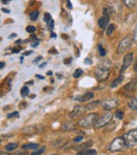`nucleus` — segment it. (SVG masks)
Returning a JSON list of instances; mask_svg holds the SVG:
<instances>
[{"label": "nucleus", "mask_w": 137, "mask_h": 155, "mask_svg": "<svg viewBox=\"0 0 137 155\" xmlns=\"http://www.w3.org/2000/svg\"><path fill=\"white\" fill-rule=\"evenodd\" d=\"M122 80H123V76H122V74H120V76H119L118 78H116L115 80H113V82L111 84V88H115V87H117L120 82H122Z\"/></svg>", "instance_id": "obj_20"}, {"label": "nucleus", "mask_w": 137, "mask_h": 155, "mask_svg": "<svg viewBox=\"0 0 137 155\" xmlns=\"http://www.w3.org/2000/svg\"><path fill=\"white\" fill-rule=\"evenodd\" d=\"M133 62V54L132 53H129L126 55V57L123 58V63H122V68H121V71H120V74H122L131 65V63Z\"/></svg>", "instance_id": "obj_11"}, {"label": "nucleus", "mask_w": 137, "mask_h": 155, "mask_svg": "<svg viewBox=\"0 0 137 155\" xmlns=\"http://www.w3.org/2000/svg\"><path fill=\"white\" fill-rule=\"evenodd\" d=\"M68 6H69V8H72V5H71V3H70V1H68Z\"/></svg>", "instance_id": "obj_42"}, {"label": "nucleus", "mask_w": 137, "mask_h": 155, "mask_svg": "<svg viewBox=\"0 0 137 155\" xmlns=\"http://www.w3.org/2000/svg\"><path fill=\"white\" fill-rule=\"evenodd\" d=\"M35 31H36V28H35V27H32V25H30V27L27 28V32L28 33H35Z\"/></svg>", "instance_id": "obj_32"}, {"label": "nucleus", "mask_w": 137, "mask_h": 155, "mask_svg": "<svg viewBox=\"0 0 137 155\" xmlns=\"http://www.w3.org/2000/svg\"><path fill=\"white\" fill-rule=\"evenodd\" d=\"M97 117H98L97 114L92 113V114H89L88 116L80 119L78 124H79V126L82 127V128H91L92 126H94V123H95V120H96Z\"/></svg>", "instance_id": "obj_6"}, {"label": "nucleus", "mask_w": 137, "mask_h": 155, "mask_svg": "<svg viewBox=\"0 0 137 155\" xmlns=\"http://www.w3.org/2000/svg\"><path fill=\"white\" fill-rule=\"evenodd\" d=\"M118 99L117 98H109V99L101 100L100 104L104 111H111L113 109H116L118 107Z\"/></svg>", "instance_id": "obj_7"}, {"label": "nucleus", "mask_w": 137, "mask_h": 155, "mask_svg": "<svg viewBox=\"0 0 137 155\" xmlns=\"http://www.w3.org/2000/svg\"><path fill=\"white\" fill-rule=\"evenodd\" d=\"M73 129H74V124L72 123H66L62 124L61 127V130L64 131H70V130H73Z\"/></svg>", "instance_id": "obj_22"}, {"label": "nucleus", "mask_w": 137, "mask_h": 155, "mask_svg": "<svg viewBox=\"0 0 137 155\" xmlns=\"http://www.w3.org/2000/svg\"><path fill=\"white\" fill-rule=\"evenodd\" d=\"M18 147V143H10L5 146V151H13Z\"/></svg>", "instance_id": "obj_21"}, {"label": "nucleus", "mask_w": 137, "mask_h": 155, "mask_svg": "<svg viewBox=\"0 0 137 155\" xmlns=\"http://www.w3.org/2000/svg\"><path fill=\"white\" fill-rule=\"evenodd\" d=\"M112 63L109 59H103L99 62L98 67L96 68V78L98 81H104L110 76V71Z\"/></svg>", "instance_id": "obj_1"}, {"label": "nucleus", "mask_w": 137, "mask_h": 155, "mask_svg": "<svg viewBox=\"0 0 137 155\" xmlns=\"http://www.w3.org/2000/svg\"><path fill=\"white\" fill-rule=\"evenodd\" d=\"M123 138H125L128 147H134L135 145H137V129H134V130L126 133L123 135Z\"/></svg>", "instance_id": "obj_5"}, {"label": "nucleus", "mask_w": 137, "mask_h": 155, "mask_svg": "<svg viewBox=\"0 0 137 155\" xmlns=\"http://www.w3.org/2000/svg\"><path fill=\"white\" fill-rule=\"evenodd\" d=\"M121 6L122 0H110V6L108 8L113 14H119L121 12Z\"/></svg>", "instance_id": "obj_9"}, {"label": "nucleus", "mask_w": 137, "mask_h": 155, "mask_svg": "<svg viewBox=\"0 0 137 155\" xmlns=\"http://www.w3.org/2000/svg\"><path fill=\"white\" fill-rule=\"evenodd\" d=\"M115 31V27L114 25H108V28H106V35H109V36H111V35L114 33Z\"/></svg>", "instance_id": "obj_25"}, {"label": "nucleus", "mask_w": 137, "mask_h": 155, "mask_svg": "<svg viewBox=\"0 0 137 155\" xmlns=\"http://www.w3.org/2000/svg\"><path fill=\"white\" fill-rule=\"evenodd\" d=\"M45 64H47V62H43L42 64L39 65V68H40V69H42V68H44V65H45Z\"/></svg>", "instance_id": "obj_41"}, {"label": "nucleus", "mask_w": 137, "mask_h": 155, "mask_svg": "<svg viewBox=\"0 0 137 155\" xmlns=\"http://www.w3.org/2000/svg\"><path fill=\"white\" fill-rule=\"evenodd\" d=\"M115 115H116V117L118 119H121L123 117V113L121 112V111H116V113H115Z\"/></svg>", "instance_id": "obj_31"}, {"label": "nucleus", "mask_w": 137, "mask_h": 155, "mask_svg": "<svg viewBox=\"0 0 137 155\" xmlns=\"http://www.w3.org/2000/svg\"><path fill=\"white\" fill-rule=\"evenodd\" d=\"M19 50H20L19 48H15V49H13V53H18Z\"/></svg>", "instance_id": "obj_38"}, {"label": "nucleus", "mask_w": 137, "mask_h": 155, "mask_svg": "<svg viewBox=\"0 0 137 155\" xmlns=\"http://www.w3.org/2000/svg\"><path fill=\"white\" fill-rule=\"evenodd\" d=\"M86 109H84L81 106H76L75 109L73 110V112L70 114V118H76V117H81L84 114Z\"/></svg>", "instance_id": "obj_13"}, {"label": "nucleus", "mask_w": 137, "mask_h": 155, "mask_svg": "<svg viewBox=\"0 0 137 155\" xmlns=\"http://www.w3.org/2000/svg\"><path fill=\"white\" fill-rule=\"evenodd\" d=\"M112 117H113V115H112V113H110V112L101 115L100 117H97L96 120H95V123H94V127L96 129L103 128V127L106 126V124L112 120Z\"/></svg>", "instance_id": "obj_3"}, {"label": "nucleus", "mask_w": 137, "mask_h": 155, "mask_svg": "<svg viewBox=\"0 0 137 155\" xmlns=\"http://www.w3.org/2000/svg\"><path fill=\"white\" fill-rule=\"evenodd\" d=\"M70 61H71V58H70V59H67V60H66V61H64V62H66V63H69Z\"/></svg>", "instance_id": "obj_45"}, {"label": "nucleus", "mask_w": 137, "mask_h": 155, "mask_svg": "<svg viewBox=\"0 0 137 155\" xmlns=\"http://www.w3.org/2000/svg\"><path fill=\"white\" fill-rule=\"evenodd\" d=\"M103 13H104V15H103V16H101L100 18H99V20H98V25L101 28V29L106 28V25L109 23V19H110V17H109V8H104Z\"/></svg>", "instance_id": "obj_12"}, {"label": "nucleus", "mask_w": 137, "mask_h": 155, "mask_svg": "<svg viewBox=\"0 0 137 155\" xmlns=\"http://www.w3.org/2000/svg\"><path fill=\"white\" fill-rule=\"evenodd\" d=\"M39 16V12L38 11H34V12H32L31 14H30V18H31V20H36L37 18H38Z\"/></svg>", "instance_id": "obj_27"}, {"label": "nucleus", "mask_w": 137, "mask_h": 155, "mask_svg": "<svg viewBox=\"0 0 137 155\" xmlns=\"http://www.w3.org/2000/svg\"><path fill=\"white\" fill-rule=\"evenodd\" d=\"M51 19H52V18H51V15H50L49 13H47H47H45V14H44V20L47 22V21L51 20Z\"/></svg>", "instance_id": "obj_34"}, {"label": "nucleus", "mask_w": 137, "mask_h": 155, "mask_svg": "<svg viewBox=\"0 0 137 155\" xmlns=\"http://www.w3.org/2000/svg\"><path fill=\"white\" fill-rule=\"evenodd\" d=\"M39 45V40H37L36 42H35V43H33V45H32V47H34V48H35V47H37V45Z\"/></svg>", "instance_id": "obj_39"}, {"label": "nucleus", "mask_w": 137, "mask_h": 155, "mask_svg": "<svg viewBox=\"0 0 137 155\" xmlns=\"http://www.w3.org/2000/svg\"><path fill=\"white\" fill-rule=\"evenodd\" d=\"M133 40L135 41V43H137V25L134 29V33H133Z\"/></svg>", "instance_id": "obj_33"}, {"label": "nucleus", "mask_w": 137, "mask_h": 155, "mask_svg": "<svg viewBox=\"0 0 137 155\" xmlns=\"http://www.w3.org/2000/svg\"><path fill=\"white\" fill-rule=\"evenodd\" d=\"M52 145H53V147H55V148H60V147H64V141L62 140V139H58V140L54 141Z\"/></svg>", "instance_id": "obj_23"}, {"label": "nucleus", "mask_w": 137, "mask_h": 155, "mask_svg": "<svg viewBox=\"0 0 137 155\" xmlns=\"http://www.w3.org/2000/svg\"><path fill=\"white\" fill-rule=\"evenodd\" d=\"M137 91V78L133 79L132 81H130L129 84H127L123 87V92L126 95H132Z\"/></svg>", "instance_id": "obj_10"}, {"label": "nucleus", "mask_w": 137, "mask_h": 155, "mask_svg": "<svg viewBox=\"0 0 137 155\" xmlns=\"http://www.w3.org/2000/svg\"><path fill=\"white\" fill-rule=\"evenodd\" d=\"M39 148L38 143H27V145L22 146L23 150H37Z\"/></svg>", "instance_id": "obj_16"}, {"label": "nucleus", "mask_w": 137, "mask_h": 155, "mask_svg": "<svg viewBox=\"0 0 137 155\" xmlns=\"http://www.w3.org/2000/svg\"><path fill=\"white\" fill-rule=\"evenodd\" d=\"M44 132V127L42 124H34V126H29L22 129V133L25 135H35L40 134Z\"/></svg>", "instance_id": "obj_4"}, {"label": "nucleus", "mask_w": 137, "mask_h": 155, "mask_svg": "<svg viewBox=\"0 0 137 155\" xmlns=\"http://www.w3.org/2000/svg\"><path fill=\"white\" fill-rule=\"evenodd\" d=\"M20 94H21V96H22V97H25V96L29 94V88H28L27 86L22 87V88H21V90H20Z\"/></svg>", "instance_id": "obj_26"}, {"label": "nucleus", "mask_w": 137, "mask_h": 155, "mask_svg": "<svg viewBox=\"0 0 137 155\" xmlns=\"http://www.w3.org/2000/svg\"><path fill=\"white\" fill-rule=\"evenodd\" d=\"M127 148H128V145L126 143L125 138H123V137H117V138H115L114 140L111 143L110 151L112 152V153H114V152H121V151H125Z\"/></svg>", "instance_id": "obj_2"}, {"label": "nucleus", "mask_w": 137, "mask_h": 155, "mask_svg": "<svg viewBox=\"0 0 137 155\" xmlns=\"http://www.w3.org/2000/svg\"><path fill=\"white\" fill-rule=\"evenodd\" d=\"M123 2H125V4L128 6L129 8H133L136 6L137 4V0H123Z\"/></svg>", "instance_id": "obj_19"}, {"label": "nucleus", "mask_w": 137, "mask_h": 155, "mask_svg": "<svg viewBox=\"0 0 137 155\" xmlns=\"http://www.w3.org/2000/svg\"><path fill=\"white\" fill-rule=\"evenodd\" d=\"M91 145H92V143H91V141H88V143H82V145L77 146V147H74V149H76V150H83L84 148H86V147H90Z\"/></svg>", "instance_id": "obj_24"}, {"label": "nucleus", "mask_w": 137, "mask_h": 155, "mask_svg": "<svg viewBox=\"0 0 137 155\" xmlns=\"http://www.w3.org/2000/svg\"><path fill=\"white\" fill-rule=\"evenodd\" d=\"M44 150H45V148H44V147H42L40 150H38V151L33 152V153H32V155H38V154H42L43 152H44Z\"/></svg>", "instance_id": "obj_30"}, {"label": "nucleus", "mask_w": 137, "mask_h": 155, "mask_svg": "<svg viewBox=\"0 0 137 155\" xmlns=\"http://www.w3.org/2000/svg\"><path fill=\"white\" fill-rule=\"evenodd\" d=\"M81 140H82V136L76 137V138L74 139V141H75V143H79V141H81Z\"/></svg>", "instance_id": "obj_37"}, {"label": "nucleus", "mask_w": 137, "mask_h": 155, "mask_svg": "<svg viewBox=\"0 0 137 155\" xmlns=\"http://www.w3.org/2000/svg\"><path fill=\"white\" fill-rule=\"evenodd\" d=\"M98 51H99V55H100V56H106V51L103 49V45H98Z\"/></svg>", "instance_id": "obj_28"}, {"label": "nucleus", "mask_w": 137, "mask_h": 155, "mask_svg": "<svg viewBox=\"0 0 137 155\" xmlns=\"http://www.w3.org/2000/svg\"><path fill=\"white\" fill-rule=\"evenodd\" d=\"M84 62H86V63H88V62H89V63H91V60H88V59H86V61H84Z\"/></svg>", "instance_id": "obj_48"}, {"label": "nucleus", "mask_w": 137, "mask_h": 155, "mask_svg": "<svg viewBox=\"0 0 137 155\" xmlns=\"http://www.w3.org/2000/svg\"><path fill=\"white\" fill-rule=\"evenodd\" d=\"M32 53V51H30V52H25V55H30V54Z\"/></svg>", "instance_id": "obj_43"}, {"label": "nucleus", "mask_w": 137, "mask_h": 155, "mask_svg": "<svg viewBox=\"0 0 137 155\" xmlns=\"http://www.w3.org/2000/svg\"><path fill=\"white\" fill-rule=\"evenodd\" d=\"M81 74H82V70L81 69H77V70H75V72H74V77L75 78H78V77H80L81 76Z\"/></svg>", "instance_id": "obj_29"}, {"label": "nucleus", "mask_w": 137, "mask_h": 155, "mask_svg": "<svg viewBox=\"0 0 137 155\" xmlns=\"http://www.w3.org/2000/svg\"><path fill=\"white\" fill-rule=\"evenodd\" d=\"M132 41H133V39H132L131 36H127L125 37V38L122 39V40L119 42V45H118V54H122L125 53V52H127L128 50L131 48L132 45Z\"/></svg>", "instance_id": "obj_8"}, {"label": "nucleus", "mask_w": 137, "mask_h": 155, "mask_svg": "<svg viewBox=\"0 0 137 155\" xmlns=\"http://www.w3.org/2000/svg\"><path fill=\"white\" fill-rule=\"evenodd\" d=\"M18 115H19L18 112H13V113H11V114H8V118H12L13 116H18Z\"/></svg>", "instance_id": "obj_35"}, {"label": "nucleus", "mask_w": 137, "mask_h": 155, "mask_svg": "<svg viewBox=\"0 0 137 155\" xmlns=\"http://www.w3.org/2000/svg\"><path fill=\"white\" fill-rule=\"evenodd\" d=\"M93 96H94V94H93L92 92H88V93H86L84 95H82L81 97H79V101H82V102H84V101H88V100H91L93 98Z\"/></svg>", "instance_id": "obj_14"}, {"label": "nucleus", "mask_w": 137, "mask_h": 155, "mask_svg": "<svg viewBox=\"0 0 137 155\" xmlns=\"http://www.w3.org/2000/svg\"><path fill=\"white\" fill-rule=\"evenodd\" d=\"M47 23V25H49V28H50V29H53V25H54V21H53V19H51V20H49Z\"/></svg>", "instance_id": "obj_36"}, {"label": "nucleus", "mask_w": 137, "mask_h": 155, "mask_svg": "<svg viewBox=\"0 0 137 155\" xmlns=\"http://www.w3.org/2000/svg\"><path fill=\"white\" fill-rule=\"evenodd\" d=\"M41 59H42V57H41V56H39V57H37V59L34 60V62H37V61H39V60H41Z\"/></svg>", "instance_id": "obj_40"}, {"label": "nucleus", "mask_w": 137, "mask_h": 155, "mask_svg": "<svg viewBox=\"0 0 137 155\" xmlns=\"http://www.w3.org/2000/svg\"><path fill=\"white\" fill-rule=\"evenodd\" d=\"M100 104V101L99 100H96V101H92V102H89L88 104H86V110H94L95 108H96L98 104Z\"/></svg>", "instance_id": "obj_18"}, {"label": "nucleus", "mask_w": 137, "mask_h": 155, "mask_svg": "<svg viewBox=\"0 0 137 155\" xmlns=\"http://www.w3.org/2000/svg\"><path fill=\"white\" fill-rule=\"evenodd\" d=\"M37 78H40V79H43V77H42V76H40V75H37Z\"/></svg>", "instance_id": "obj_44"}, {"label": "nucleus", "mask_w": 137, "mask_h": 155, "mask_svg": "<svg viewBox=\"0 0 137 155\" xmlns=\"http://www.w3.org/2000/svg\"><path fill=\"white\" fill-rule=\"evenodd\" d=\"M95 154H97V151H95V150H89V149L80 150V152L77 153V155H95Z\"/></svg>", "instance_id": "obj_17"}, {"label": "nucleus", "mask_w": 137, "mask_h": 155, "mask_svg": "<svg viewBox=\"0 0 137 155\" xmlns=\"http://www.w3.org/2000/svg\"><path fill=\"white\" fill-rule=\"evenodd\" d=\"M134 70H135V71H137V61L135 63V68H134Z\"/></svg>", "instance_id": "obj_46"}, {"label": "nucleus", "mask_w": 137, "mask_h": 155, "mask_svg": "<svg viewBox=\"0 0 137 155\" xmlns=\"http://www.w3.org/2000/svg\"><path fill=\"white\" fill-rule=\"evenodd\" d=\"M128 106H129V108L132 109L133 111H137V96L134 98H132V99L130 100L129 104H128Z\"/></svg>", "instance_id": "obj_15"}, {"label": "nucleus", "mask_w": 137, "mask_h": 155, "mask_svg": "<svg viewBox=\"0 0 137 155\" xmlns=\"http://www.w3.org/2000/svg\"><path fill=\"white\" fill-rule=\"evenodd\" d=\"M3 67H4V63L1 62V67H0V68H1V69H3Z\"/></svg>", "instance_id": "obj_47"}]
</instances>
